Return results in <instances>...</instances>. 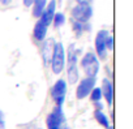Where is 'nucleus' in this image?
<instances>
[{"label":"nucleus","instance_id":"obj_24","mask_svg":"<svg viewBox=\"0 0 133 129\" xmlns=\"http://www.w3.org/2000/svg\"><path fill=\"white\" fill-rule=\"evenodd\" d=\"M106 129H114V126H111V125H110V126H107Z\"/></svg>","mask_w":133,"mask_h":129},{"label":"nucleus","instance_id":"obj_21","mask_svg":"<svg viewBox=\"0 0 133 129\" xmlns=\"http://www.w3.org/2000/svg\"><path fill=\"white\" fill-rule=\"evenodd\" d=\"M22 2H24V5L29 8V7H31V5H33V3L35 2V0H22Z\"/></svg>","mask_w":133,"mask_h":129},{"label":"nucleus","instance_id":"obj_14","mask_svg":"<svg viewBox=\"0 0 133 129\" xmlns=\"http://www.w3.org/2000/svg\"><path fill=\"white\" fill-rule=\"evenodd\" d=\"M94 117H95V120L98 121V124H101L102 126H104V128L110 126V120H108L107 115H106L103 111L95 110V111H94Z\"/></svg>","mask_w":133,"mask_h":129},{"label":"nucleus","instance_id":"obj_11","mask_svg":"<svg viewBox=\"0 0 133 129\" xmlns=\"http://www.w3.org/2000/svg\"><path fill=\"white\" fill-rule=\"evenodd\" d=\"M66 77H68V82L71 85L78 82V80H80V72H78L77 64H75V65H68V68H66Z\"/></svg>","mask_w":133,"mask_h":129},{"label":"nucleus","instance_id":"obj_5","mask_svg":"<svg viewBox=\"0 0 133 129\" xmlns=\"http://www.w3.org/2000/svg\"><path fill=\"white\" fill-rule=\"evenodd\" d=\"M65 95H66V82L63 78H60L51 87V98L57 107H61L65 100Z\"/></svg>","mask_w":133,"mask_h":129},{"label":"nucleus","instance_id":"obj_3","mask_svg":"<svg viewBox=\"0 0 133 129\" xmlns=\"http://www.w3.org/2000/svg\"><path fill=\"white\" fill-rule=\"evenodd\" d=\"M93 16V8L90 4H77L72 9V20L81 22V24H88Z\"/></svg>","mask_w":133,"mask_h":129},{"label":"nucleus","instance_id":"obj_6","mask_svg":"<svg viewBox=\"0 0 133 129\" xmlns=\"http://www.w3.org/2000/svg\"><path fill=\"white\" fill-rule=\"evenodd\" d=\"M95 87V78L91 77H85L81 81H78L77 89H76V97L77 99H85L86 97H89V94L91 93V90Z\"/></svg>","mask_w":133,"mask_h":129},{"label":"nucleus","instance_id":"obj_22","mask_svg":"<svg viewBox=\"0 0 133 129\" xmlns=\"http://www.w3.org/2000/svg\"><path fill=\"white\" fill-rule=\"evenodd\" d=\"M77 4H90L93 0H76Z\"/></svg>","mask_w":133,"mask_h":129},{"label":"nucleus","instance_id":"obj_23","mask_svg":"<svg viewBox=\"0 0 133 129\" xmlns=\"http://www.w3.org/2000/svg\"><path fill=\"white\" fill-rule=\"evenodd\" d=\"M11 2H12V0H0V3H2V4H5V5L9 4Z\"/></svg>","mask_w":133,"mask_h":129},{"label":"nucleus","instance_id":"obj_2","mask_svg":"<svg viewBox=\"0 0 133 129\" xmlns=\"http://www.w3.org/2000/svg\"><path fill=\"white\" fill-rule=\"evenodd\" d=\"M80 65H81L84 73L86 74V77H91V78L97 77V74L99 72V68H101L99 59L97 57L95 52H93V51H88L81 57Z\"/></svg>","mask_w":133,"mask_h":129},{"label":"nucleus","instance_id":"obj_10","mask_svg":"<svg viewBox=\"0 0 133 129\" xmlns=\"http://www.w3.org/2000/svg\"><path fill=\"white\" fill-rule=\"evenodd\" d=\"M47 29H48V26H46L44 24H42V22L38 20L37 24H35V26H34V30H33V35H34V38H35L37 40L42 42V40L46 38Z\"/></svg>","mask_w":133,"mask_h":129},{"label":"nucleus","instance_id":"obj_13","mask_svg":"<svg viewBox=\"0 0 133 129\" xmlns=\"http://www.w3.org/2000/svg\"><path fill=\"white\" fill-rule=\"evenodd\" d=\"M52 40H54V39H48V40H46V42L43 43V46H42V57H43V60H44L46 64L48 63L50 55H51V52H52V47H54V42H52Z\"/></svg>","mask_w":133,"mask_h":129},{"label":"nucleus","instance_id":"obj_19","mask_svg":"<svg viewBox=\"0 0 133 129\" xmlns=\"http://www.w3.org/2000/svg\"><path fill=\"white\" fill-rule=\"evenodd\" d=\"M5 128V121H4V115L3 112L0 111V129H4Z\"/></svg>","mask_w":133,"mask_h":129},{"label":"nucleus","instance_id":"obj_15","mask_svg":"<svg viewBox=\"0 0 133 129\" xmlns=\"http://www.w3.org/2000/svg\"><path fill=\"white\" fill-rule=\"evenodd\" d=\"M52 24H54V26H55L56 29L61 28V26L65 24V16H64V13L56 12L55 16H54V18H52Z\"/></svg>","mask_w":133,"mask_h":129},{"label":"nucleus","instance_id":"obj_12","mask_svg":"<svg viewBox=\"0 0 133 129\" xmlns=\"http://www.w3.org/2000/svg\"><path fill=\"white\" fill-rule=\"evenodd\" d=\"M46 5H47V0H35L33 3V16L35 18H39L41 15L43 13Z\"/></svg>","mask_w":133,"mask_h":129},{"label":"nucleus","instance_id":"obj_25","mask_svg":"<svg viewBox=\"0 0 133 129\" xmlns=\"http://www.w3.org/2000/svg\"><path fill=\"white\" fill-rule=\"evenodd\" d=\"M63 129H71V128H69V126H64Z\"/></svg>","mask_w":133,"mask_h":129},{"label":"nucleus","instance_id":"obj_26","mask_svg":"<svg viewBox=\"0 0 133 129\" xmlns=\"http://www.w3.org/2000/svg\"><path fill=\"white\" fill-rule=\"evenodd\" d=\"M39 129H41V128H39Z\"/></svg>","mask_w":133,"mask_h":129},{"label":"nucleus","instance_id":"obj_8","mask_svg":"<svg viewBox=\"0 0 133 129\" xmlns=\"http://www.w3.org/2000/svg\"><path fill=\"white\" fill-rule=\"evenodd\" d=\"M55 13H56V2L55 0H51V2L46 5L43 13L41 15L39 21L42 24H44L46 26H48L50 24H52V18H54Z\"/></svg>","mask_w":133,"mask_h":129},{"label":"nucleus","instance_id":"obj_20","mask_svg":"<svg viewBox=\"0 0 133 129\" xmlns=\"http://www.w3.org/2000/svg\"><path fill=\"white\" fill-rule=\"evenodd\" d=\"M94 106L98 111H103V103L102 102H94Z\"/></svg>","mask_w":133,"mask_h":129},{"label":"nucleus","instance_id":"obj_16","mask_svg":"<svg viewBox=\"0 0 133 129\" xmlns=\"http://www.w3.org/2000/svg\"><path fill=\"white\" fill-rule=\"evenodd\" d=\"M72 28H73V31H75V34H76V37H77V38H80V37L82 35L84 30H85L84 24L77 22V21H73V20H72Z\"/></svg>","mask_w":133,"mask_h":129},{"label":"nucleus","instance_id":"obj_1","mask_svg":"<svg viewBox=\"0 0 133 129\" xmlns=\"http://www.w3.org/2000/svg\"><path fill=\"white\" fill-rule=\"evenodd\" d=\"M66 63V56H65V50L61 42L54 43L52 52H51V69L55 74H60Z\"/></svg>","mask_w":133,"mask_h":129},{"label":"nucleus","instance_id":"obj_9","mask_svg":"<svg viewBox=\"0 0 133 129\" xmlns=\"http://www.w3.org/2000/svg\"><path fill=\"white\" fill-rule=\"evenodd\" d=\"M101 91H102V97L106 99L107 104L111 106L112 100H114V85H112V82L108 78H103Z\"/></svg>","mask_w":133,"mask_h":129},{"label":"nucleus","instance_id":"obj_4","mask_svg":"<svg viewBox=\"0 0 133 129\" xmlns=\"http://www.w3.org/2000/svg\"><path fill=\"white\" fill-rule=\"evenodd\" d=\"M65 117H64V112L61 107H55L46 119V125L47 129H63V123H64Z\"/></svg>","mask_w":133,"mask_h":129},{"label":"nucleus","instance_id":"obj_18","mask_svg":"<svg viewBox=\"0 0 133 129\" xmlns=\"http://www.w3.org/2000/svg\"><path fill=\"white\" fill-rule=\"evenodd\" d=\"M106 48H107V51H114V37L111 34L106 39Z\"/></svg>","mask_w":133,"mask_h":129},{"label":"nucleus","instance_id":"obj_7","mask_svg":"<svg viewBox=\"0 0 133 129\" xmlns=\"http://www.w3.org/2000/svg\"><path fill=\"white\" fill-rule=\"evenodd\" d=\"M110 35L108 30H99L95 37V55L98 59L104 60L107 57V48H106V39Z\"/></svg>","mask_w":133,"mask_h":129},{"label":"nucleus","instance_id":"obj_17","mask_svg":"<svg viewBox=\"0 0 133 129\" xmlns=\"http://www.w3.org/2000/svg\"><path fill=\"white\" fill-rule=\"evenodd\" d=\"M89 95H90V98H91L93 102H101V99H102V91H101V87H94Z\"/></svg>","mask_w":133,"mask_h":129}]
</instances>
